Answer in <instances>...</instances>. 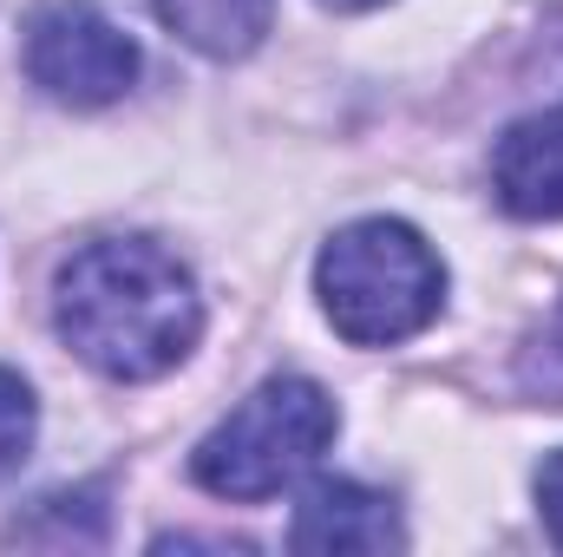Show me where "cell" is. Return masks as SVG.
<instances>
[{
  "mask_svg": "<svg viewBox=\"0 0 563 557\" xmlns=\"http://www.w3.org/2000/svg\"><path fill=\"white\" fill-rule=\"evenodd\" d=\"M53 328L92 374L157 381L190 361L203 335V295L177 250L151 237H99L59 263Z\"/></svg>",
  "mask_w": 563,
  "mask_h": 557,
  "instance_id": "1",
  "label": "cell"
},
{
  "mask_svg": "<svg viewBox=\"0 0 563 557\" xmlns=\"http://www.w3.org/2000/svg\"><path fill=\"white\" fill-rule=\"evenodd\" d=\"M314 295L341 341L354 348H394L413 341L445 302V263L432 256L413 223L400 217H361L334 230L314 256Z\"/></svg>",
  "mask_w": 563,
  "mask_h": 557,
  "instance_id": "2",
  "label": "cell"
},
{
  "mask_svg": "<svg viewBox=\"0 0 563 557\" xmlns=\"http://www.w3.org/2000/svg\"><path fill=\"white\" fill-rule=\"evenodd\" d=\"M334 433H341L334 394L308 374H276L203 433V446L190 452V479L210 499L263 505L334 446Z\"/></svg>",
  "mask_w": 563,
  "mask_h": 557,
  "instance_id": "3",
  "label": "cell"
},
{
  "mask_svg": "<svg viewBox=\"0 0 563 557\" xmlns=\"http://www.w3.org/2000/svg\"><path fill=\"white\" fill-rule=\"evenodd\" d=\"M20 66L26 79L59 99V106H112L139 86V40L99 7V0H46L26 13V40H20Z\"/></svg>",
  "mask_w": 563,
  "mask_h": 557,
  "instance_id": "4",
  "label": "cell"
},
{
  "mask_svg": "<svg viewBox=\"0 0 563 557\" xmlns=\"http://www.w3.org/2000/svg\"><path fill=\"white\" fill-rule=\"evenodd\" d=\"M288 545L314 557H347V551H400L407 545V525H400V505L361 479H314L295 505V525H288Z\"/></svg>",
  "mask_w": 563,
  "mask_h": 557,
  "instance_id": "5",
  "label": "cell"
},
{
  "mask_svg": "<svg viewBox=\"0 0 563 557\" xmlns=\"http://www.w3.org/2000/svg\"><path fill=\"white\" fill-rule=\"evenodd\" d=\"M492 190L518 223H563V106L518 119L498 139Z\"/></svg>",
  "mask_w": 563,
  "mask_h": 557,
  "instance_id": "6",
  "label": "cell"
},
{
  "mask_svg": "<svg viewBox=\"0 0 563 557\" xmlns=\"http://www.w3.org/2000/svg\"><path fill=\"white\" fill-rule=\"evenodd\" d=\"M151 13L203 59H250L276 26V0H151Z\"/></svg>",
  "mask_w": 563,
  "mask_h": 557,
  "instance_id": "7",
  "label": "cell"
},
{
  "mask_svg": "<svg viewBox=\"0 0 563 557\" xmlns=\"http://www.w3.org/2000/svg\"><path fill=\"white\" fill-rule=\"evenodd\" d=\"M33 433H40V401H33V387H26L13 368H0V479H13V472L26 466Z\"/></svg>",
  "mask_w": 563,
  "mask_h": 557,
  "instance_id": "8",
  "label": "cell"
},
{
  "mask_svg": "<svg viewBox=\"0 0 563 557\" xmlns=\"http://www.w3.org/2000/svg\"><path fill=\"white\" fill-rule=\"evenodd\" d=\"M538 512H544L551 545L563 551V452H551V459L538 466Z\"/></svg>",
  "mask_w": 563,
  "mask_h": 557,
  "instance_id": "9",
  "label": "cell"
},
{
  "mask_svg": "<svg viewBox=\"0 0 563 557\" xmlns=\"http://www.w3.org/2000/svg\"><path fill=\"white\" fill-rule=\"evenodd\" d=\"M321 7H334V13H367V7H380V0H321Z\"/></svg>",
  "mask_w": 563,
  "mask_h": 557,
  "instance_id": "10",
  "label": "cell"
}]
</instances>
